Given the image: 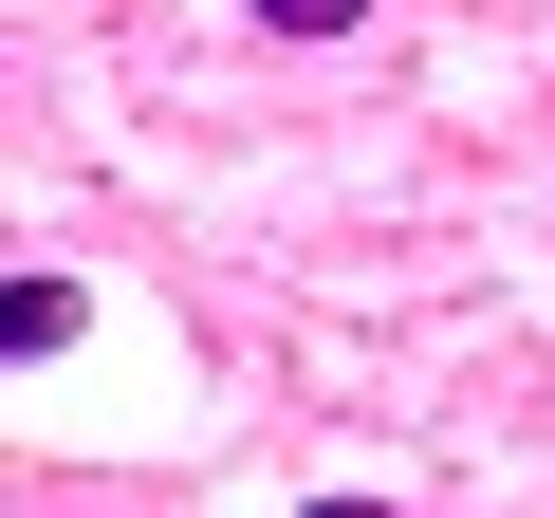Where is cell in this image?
Returning a JSON list of instances; mask_svg holds the SVG:
<instances>
[{
    "instance_id": "cell-3",
    "label": "cell",
    "mask_w": 555,
    "mask_h": 518,
    "mask_svg": "<svg viewBox=\"0 0 555 518\" xmlns=\"http://www.w3.org/2000/svg\"><path fill=\"white\" fill-rule=\"evenodd\" d=\"M297 518H408V500H297Z\"/></svg>"
},
{
    "instance_id": "cell-1",
    "label": "cell",
    "mask_w": 555,
    "mask_h": 518,
    "mask_svg": "<svg viewBox=\"0 0 555 518\" xmlns=\"http://www.w3.org/2000/svg\"><path fill=\"white\" fill-rule=\"evenodd\" d=\"M75 334H93V297H75V279H38V259H20V279H0V352L38 371V352H75Z\"/></svg>"
},
{
    "instance_id": "cell-2",
    "label": "cell",
    "mask_w": 555,
    "mask_h": 518,
    "mask_svg": "<svg viewBox=\"0 0 555 518\" xmlns=\"http://www.w3.org/2000/svg\"><path fill=\"white\" fill-rule=\"evenodd\" d=\"M241 20H259V38H352L371 0H241Z\"/></svg>"
}]
</instances>
